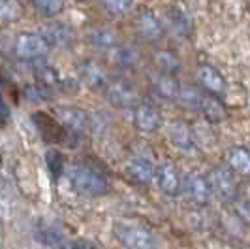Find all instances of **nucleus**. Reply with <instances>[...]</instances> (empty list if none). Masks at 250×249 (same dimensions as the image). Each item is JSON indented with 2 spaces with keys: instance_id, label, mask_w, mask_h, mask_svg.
I'll list each match as a JSON object with an SVG mask.
<instances>
[{
  "instance_id": "nucleus-1",
  "label": "nucleus",
  "mask_w": 250,
  "mask_h": 249,
  "mask_svg": "<svg viewBox=\"0 0 250 249\" xmlns=\"http://www.w3.org/2000/svg\"><path fill=\"white\" fill-rule=\"evenodd\" d=\"M68 177L75 191L85 197H104L109 191V181L105 179V175L85 164H74L68 172Z\"/></svg>"
},
{
  "instance_id": "nucleus-2",
  "label": "nucleus",
  "mask_w": 250,
  "mask_h": 249,
  "mask_svg": "<svg viewBox=\"0 0 250 249\" xmlns=\"http://www.w3.org/2000/svg\"><path fill=\"white\" fill-rule=\"evenodd\" d=\"M113 234L126 249H158V240L147 226L134 221H117Z\"/></svg>"
},
{
  "instance_id": "nucleus-3",
  "label": "nucleus",
  "mask_w": 250,
  "mask_h": 249,
  "mask_svg": "<svg viewBox=\"0 0 250 249\" xmlns=\"http://www.w3.org/2000/svg\"><path fill=\"white\" fill-rule=\"evenodd\" d=\"M49 51L47 42L42 38V34L34 32H23L15 40V57L25 62L42 61Z\"/></svg>"
},
{
  "instance_id": "nucleus-4",
  "label": "nucleus",
  "mask_w": 250,
  "mask_h": 249,
  "mask_svg": "<svg viewBox=\"0 0 250 249\" xmlns=\"http://www.w3.org/2000/svg\"><path fill=\"white\" fill-rule=\"evenodd\" d=\"M209 181L213 187V195H216L218 200L233 202L237 199V181L229 166H216L209 175Z\"/></svg>"
},
{
  "instance_id": "nucleus-5",
  "label": "nucleus",
  "mask_w": 250,
  "mask_h": 249,
  "mask_svg": "<svg viewBox=\"0 0 250 249\" xmlns=\"http://www.w3.org/2000/svg\"><path fill=\"white\" fill-rule=\"evenodd\" d=\"M183 191L187 193V197L196 204H207L213 197V187L209 177H205L200 172H188L183 177Z\"/></svg>"
},
{
  "instance_id": "nucleus-6",
  "label": "nucleus",
  "mask_w": 250,
  "mask_h": 249,
  "mask_svg": "<svg viewBox=\"0 0 250 249\" xmlns=\"http://www.w3.org/2000/svg\"><path fill=\"white\" fill-rule=\"evenodd\" d=\"M38 34H42V38L47 42L49 48L64 50L74 44V30L61 21H51L47 25H42Z\"/></svg>"
},
{
  "instance_id": "nucleus-7",
  "label": "nucleus",
  "mask_w": 250,
  "mask_h": 249,
  "mask_svg": "<svg viewBox=\"0 0 250 249\" xmlns=\"http://www.w3.org/2000/svg\"><path fill=\"white\" fill-rule=\"evenodd\" d=\"M107 97L111 100L115 106H121V108H132V106H138V93L134 85L126 79H115L109 81L107 85Z\"/></svg>"
},
{
  "instance_id": "nucleus-8",
  "label": "nucleus",
  "mask_w": 250,
  "mask_h": 249,
  "mask_svg": "<svg viewBox=\"0 0 250 249\" xmlns=\"http://www.w3.org/2000/svg\"><path fill=\"white\" fill-rule=\"evenodd\" d=\"M196 77L200 81V85L203 87V91L207 95H213V97H218V95H224L226 91V79L222 77V74L213 68L211 64H200L198 70H196Z\"/></svg>"
},
{
  "instance_id": "nucleus-9",
  "label": "nucleus",
  "mask_w": 250,
  "mask_h": 249,
  "mask_svg": "<svg viewBox=\"0 0 250 249\" xmlns=\"http://www.w3.org/2000/svg\"><path fill=\"white\" fill-rule=\"evenodd\" d=\"M57 119L62 126H66L75 134L87 132L88 123H90L88 113L81 108H57Z\"/></svg>"
},
{
  "instance_id": "nucleus-10",
  "label": "nucleus",
  "mask_w": 250,
  "mask_h": 249,
  "mask_svg": "<svg viewBox=\"0 0 250 249\" xmlns=\"http://www.w3.org/2000/svg\"><path fill=\"white\" fill-rule=\"evenodd\" d=\"M156 181H158V187L169 197H175L183 189V177L173 162H162L156 168Z\"/></svg>"
},
{
  "instance_id": "nucleus-11",
  "label": "nucleus",
  "mask_w": 250,
  "mask_h": 249,
  "mask_svg": "<svg viewBox=\"0 0 250 249\" xmlns=\"http://www.w3.org/2000/svg\"><path fill=\"white\" fill-rule=\"evenodd\" d=\"M136 30L143 40H149V42H156L164 36V25L160 23V19L149 10H143L141 13H138Z\"/></svg>"
},
{
  "instance_id": "nucleus-12",
  "label": "nucleus",
  "mask_w": 250,
  "mask_h": 249,
  "mask_svg": "<svg viewBox=\"0 0 250 249\" xmlns=\"http://www.w3.org/2000/svg\"><path fill=\"white\" fill-rule=\"evenodd\" d=\"M79 77L90 89H107V85H109V79H107L105 70L94 61L81 62V66H79Z\"/></svg>"
},
{
  "instance_id": "nucleus-13",
  "label": "nucleus",
  "mask_w": 250,
  "mask_h": 249,
  "mask_svg": "<svg viewBox=\"0 0 250 249\" xmlns=\"http://www.w3.org/2000/svg\"><path fill=\"white\" fill-rule=\"evenodd\" d=\"M134 123H136V128L139 132L150 134L160 124V113L150 104H138L134 110Z\"/></svg>"
},
{
  "instance_id": "nucleus-14",
  "label": "nucleus",
  "mask_w": 250,
  "mask_h": 249,
  "mask_svg": "<svg viewBox=\"0 0 250 249\" xmlns=\"http://www.w3.org/2000/svg\"><path fill=\"white\" fill-rule=\"evenodd\" d=\"M126 172L128 175L136 181V183H141V185H147L154 179L156 175V168L150 159L147 157H134L128 161V166H126Z\"/></svg>"
},
{
  "instance_id": "nucleus-15",
  "label": "nucleus",
  "mask_w": 250,
  "mask_h": 249,
  "mask_svg": "<svg viewBox=\"0 0 250 249\" xmlns=\"http://www.w3.org/2000/svg\"><path fill=\"white\" fill-rule=\"evenodd\" d=\"M167 136L171 140V144L175 146L179 151L183 153H190L194 151L196 144H194V134L190 130V126L183 121H173L167 128Z\"/></svg>"
},
{
  "instance_id": "nucleus-16",
  "label": "nucleus",
  "mask_w": 250,
  "mask_h": 249,
  "mask_svg": "<svg viewBox=\"0 0 250 249\" xmlns=\"http://www.w3.org/2000/svg\"><path fill=\"white\" fill-rule=\"evenodd\" d=\"M152 91L164 100H177L179 91H181V83L173 79V75L158 74L152 77Z\"/></svg>"
},
{
  "instance_id": "nucleus-17",
  "label": "nucleus",
  "mask_w": 250,
  "mask_h": 249,
  "mask_svg": "<svg viewBox=\"0 0 250 249\" xmlns=\"http://www.w3.org/2000/svg\"><path fill=\"white\" fill-rule=\"evenodd\" d=\"M88 40H90V44H92L96 50L109 51V50L119 48V34L113 30L111 26H98V28L90 30Z\"/></svg>"
},
{
  "instance_id": "nucleus-18",
  "label": "nucleus",
  "mask_w": 250,
  "mask_h": 249,
  "mask_svg": "<svg viewBox=\"0 0 250 249\" xmlns=\"http://www.w3.org/2000/svg\"><path fill=\"white\" fill-rule=\"evenodd\" d=\"M32 121L38 124L40 134H43V138H45V140H51V142L62 140V136H59V134H62L61 124L57 123L55 119H51L47 113H42V112L34 113V115H32Z\"/></svg>"
},
{
  "instance_id": "nucleus-19",
  "label": "nucleus",
  "mask_w": 250,
  "mask_h": 249,
  "mask_svg": "<svg viewBox=\"0 0 250 249\" xmlns=\"http://www.w3.org/2000/svg\"><path fill=\"white\" fill-rule=\"evenodd\" d=\"M226 161H228V166H229L233 172L243 174V175L250 174V151L243 149V148L229 149Z\"/></svg>"
},
{
  "instance_id": "nucleus-20",
  "label": "nucleus",
  "mask_w": 250,
  "mask_h": 249,
  "mask_svg": "<svg viewBox=\"0 0 250 249\" xmlns=\"http://www.w3.org/2000/svg\"><path fill=\"white\" fill-rule=\"evenodd\" d=\"M36 79L43 85L45 89L51 87H62L64 85V79L61 77V74L57 72L55 66L51 64H38L36 66Z\"/></svg>"
},
{
  "instance_id": "nucleus-21",
  "label": "nucleus",
  "mask_w": 250,
  "mask_h": 249,
  "mask_svg": "<svg viewBox=\"0 0 250 249\" xmlns=\"http://www.w3.org/2000/svg\"><path fill=\"white\" fill-rule=\"evenodd\" d=\"M209 121H213V123H216V121H222L226 117V110L224 106L218 102V99L216 97H213V95H207L205 93V97H203V104H201V110H200Z\"/></svg>"
},
{
  "instance_id": "nucleus-22",
  "label": "nucleus",
  "mask_w": 250,
  "mask_h": 249,
  "mask_svg": "<svg viewBox=\"0 0 250 249\" xmlns=\"http://www.w3.org/2000/svg\"><path fill=\"white\" fill-rule=\"evenodd\" d=\"M203 97L205 93H201L200 89L190 87V85H181V91H179V102L183 106H187L190 110H201V104H203Z\"/></svg>"
},
{
  "instance_id": "nucleus-23",
  "label": "nucleus",
  "mask_w": 250,
  "mask_h": 249,
  "mask_svg": "<svg viewBox=\"0 0 250 249\" xmlns=\"http://www.w3.org/2000/svg\"><path fill=\"white\" fill-rule=\"evenodd\" d=\"M23 15V6L19 0H0V21L15 23Z\"/></svg>"
},
{
  "instance_id": "nucleus-24",
  "label": "nucleus",
  "mask_w": 250,
  "mask_h": 249,
  "mask_svg": "<svg viewBox=\"0 0 250 249\" xmlns=\"http://www.w3.org/2000/svg\"><path fill=\"white\" fill-rule=\"evenodd\" d=\"M138 51L130 46H119L113 50V62L121 68H132L138 62Z\"/></svg>"
},
{
  "instance_id": "nucleus-25",
  "label": "nucleus",
  "mask_w": 250,
  "mask_h": 249,
  "mask_svg": "<svg viewBox=\"0 0 250 249\" xmlns=\"http://www.w3.org/2000/svg\"><path fill=\"white\" fill-rule=\"evenodd\" d=\"M156 64H158V68L162 70L164 74H175L179 72V68H181V61H179V57H177L173 51H167V50H162L156 53Z\"/></svg>"
},
{
  "instance_id": "nucleus-26",
  "label": "nucleus",
  "mask_w": 250,
  "mask_h": 249,
  "mask_svg": "<svg viewBox=\"0 0 250 249\" xmlns=\"http://www.w3.org/2000/svg\"><path fill=\"white\" fill-rule=\"evenodd\" d=\"M167 21L171 28L175 30L179 36H187L188 30H190V21H188L187 13L181 12V10H171L167 12Z\"/></svg>"
},
{
  "instance_id": "nucleus-27",
  "label": "nucleus",
  "mask_w": 250,
  "mask_h": 249,
  "mask_svg": "<svg viewBox=\"0 0 250 249\" xmlns=\"http://www.w3.org/2000/svg\"><path fill=\"white\" fill-rule=\"evenodd\" d=\"M45 161H47V168H49L53 179H57V177L61 175V172L64 170L62 155H61L57 149H49L47 153H45Z\"/></svg>"
},
{
  "instance_id": "nucleus-28",
  "label": "nucleus",
  "mask_w": 250,
  "mask_h": 249,
  "mask_svg": "<svg viewBox=\"0 0 250 249\" xmlns=\"http://www.w3.org/2000/svg\"><path fill=\"white\" fill-rule=\"evenodd\" d=\"M104 10L111 15H123V13L130 12L134 0H100Z\"/></svg>"
},
{
  "instance_id": "nucleus-29",
  "label": "nucleus",
  "mask_w": 250,
  "mask_h": 249,
  "mask_svg": "<svg viewBox=\"0 0 250 249\" xmlns=\"http://www.w3.org/2000/svg\"><path fill=\"white\" fill-rule=\"evenodd\" d=\"M32 4L43 15H55L62 10V0H32Z\"/></svg>"
},
{
  "instance_id": "nucleus-30",
  "label": "nucleus",
  "mask_w": 250,
  "mask_h": 249,
  "mask_svg": "<svg viewBox=\"0 0 250 249\" xmlns=\"http://www.w3.org/2000/svg\"><path fill=\"white\" fill-rule=\"evenodd\" d=\"M40 238L43 244L47 246H62V236L57 228L53 226H43V230H40Z\"/></svg>"
},
{
  "instance_id": "nucleus-31",
  "label": "nucleus",
  "mask_w": 250,
  "mask_h": 249,
  "mask_svg": "<svg viewBox=\"0 0 250 249\" xmlns=\"http://www.w3.org/2000/svg\"><path fill=\"white\" fill-rule=\"evenodd\" d=\"M62 249H92V244H88L85 240H75V242L62 244Z\"/></svg>"
},
{
  "instance_id": "nucleus-32",
  "label": "nucleus",
  "mask_w": 250,
  "mask_h": 249,
  "mask_svg": "<svg viewBox=\"0 0 250 249\" xmlns=\"http://www.w3.org/2000/svg\"><path fill=\"white\" fill-rule=\"evenodd\" d=\"M0 115H6V106H4V100H2V93H0Z\"/></svg>"
},
{
  "instance_id": "nucleus-33",
  "label": "nucleus",
  "mask_w": 250,
  "mask_h": 249,
  "mask_svg": "<svg viewBox=\"0 0 250 249\" xmlns=\"http://www.w3.org/2000/svg\"><path fill=\"white\" fill-rule=\"evenodd\" d=\"M2 240H4V224L0 221V249H2Z\"/></svg>"
},
{
  "instance_id": "nucleus-34",
  "label": "nucleus",
  "mask_w": 250,
  "mask_h": 249,
  "mask_svg": "<svg viewBox=\"0 0 250 249\" xmlns=\"http://www.w3.org/2000/svg\"><path fill=\"white\" fill-rule=\"evenodd\" d=\"M79 2H85V0H79Z\"/></svg>"
}]
</instances>
